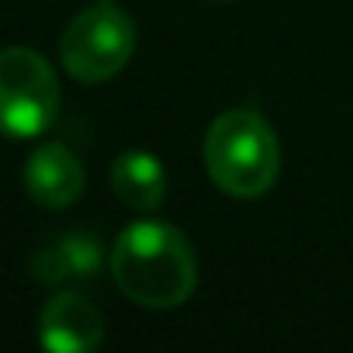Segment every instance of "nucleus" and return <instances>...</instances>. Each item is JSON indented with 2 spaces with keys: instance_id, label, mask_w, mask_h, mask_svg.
I'll return each mask as SVG.
<instances>
[{
  "instance_id": "nucleus-7",
  "label": "nucleus",
  "mask_w": 353,
  "mask_h": 353,
  "mask_svg": "<svg viewBox=\"0 0 353 353\" xmlns=\"http://www.w3.org/2000/svg\"><path fill=\"white\" fill-rule=\"evenodd\" d=\"M104 270V246L94 232H63L32 253V277L46 288L94 281Z\"/></svg>"
},
{
  "instance_id": "nucleus-3",
  "label": "nucleus",
  "mask_w": 353,
  "mask_h": 353,
  "mask_svg": "<svg viewBox=\"0 0 353 353\" xmlns=\"http://www.w3.org/2000/svg\"><path fill=\"white\" fill-rule=\"evenodd\" d=\"M59 118V80L28 46L0 49V135L39 139Z\"/></svg>"
},
{
  "instance_id": "nucleus-4",
  "label": "nucleus",
  "mask_w": 353,
  "mask_h": 353,
  "mask_svg": "<svg viewBox=\"0 0 353 353\" xmlns=\"http://www.w3.org/2000/svg\"><path fill=\"white\" fill-rule=\"evenodd\" d=\"M135 52V21L114 8L111 0L80 11L63 39H59V63L80 83H104L118 77Z\"/></svg>"
},
{
  "instance_id": "nucleus-5",
  "label": "nucleus",
  "mask_w": 353,
  "mask_h": 353,
  "mask_svg": "<svg viewBox=\"0 0 353 353\" xmlns=\"http://www.w3.org/2000/svg\"><path fill=\"white\" fill-rule=\"evenodd\" d=\"M39 343L52 353H94L104 343V315L90 298L59 291L39 312Z\"/></svg>"
},
{
  "instance_id": "nucleus-8",
  "label": "nucleus",
  "mask_w": 353,
  "mask_h": 353,
  "mask_svg": "<svg viewBox=\"0 0 353 353\" xmlns=\"http://www.w3.org/2000/svg\"><path fill=\"white\" fill-rule=\"evenodd\" d=\"M111 191L125 208L152 215L166 201V170L159 156L145 149H125L111 163Z\"/></svg>"
},
{
  "instance_id": "nucleus-6",
  "label": "nucleus",
  "mask_w": 353,
  "mask_h": 353,
  "mask_svg": "<svg viewBox=\"0 0 353 353\" xmlns=\"http://www.w3.org/2000/svg\"><path fill=\"white\" fill-rule=\"evenodd\" d=\"M83 188H87V170L80 156L63 142L39 145L25 163V191L35 205L49 212H63L77 205Z\"/></svg>"
},
{
  "instance_id": "nucleus-1",
  "label": "nucleus",
  "mask_w": 353,
  "mask_h": 353,
  "mask_svg": "<svg viewBox=\"0 0 353 353\" xmlns=\"http://www.w3.org/2000/svg\"><path fill=\"white\" fill-rule=\"evenodd\" d=\"M118 291L142 308H181L198 288V256L188 236L156 219L132 222L108 256Z\"/></svg>"
},
{
  "instance_id": "nucleus-2",
  "label": "nucleus",
  "mask_w": 353,
  "mask_h": 353,
  "mask_svg": "<svg viewBox=\"0 0 353 353\" xmlns=\"http://www.w3.org/2000/svg\"><path fill=\"white\" fill-rule=\"evenodd\" d=\"M205 166L222 194L239 201L263 198L281 176L277 132L256 108H229L208 125Z\"/></svg>"
}]
</instances>
